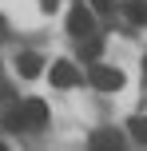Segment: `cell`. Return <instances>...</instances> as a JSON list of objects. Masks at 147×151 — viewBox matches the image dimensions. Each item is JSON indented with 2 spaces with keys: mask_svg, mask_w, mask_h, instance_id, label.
I'll list each match as a JSON object with an SVG mask.
<instances>
[{
  "mask_svg": "<svg viewBox=\"0 0 147 151\" xmlns=\"http://www.w3.org/2000/svg\"><path fill=\"white\" fill-rule=\"evenodd\" d=\"M44 123H48V104L44 99H24V104L4 119V127L8 131H28V127H44Z\"/></svg>",
  "mask_w": 147,
  "mask_h": 151,
  "instance_id": "1",
  "label": "cell"
},
{
  "mask_svg": "<svg viewBox=\"0 0 147 151\" xmlns=\"http://www.w3.org/2000/svg\"><path fill=\"white\" fill-rule=\"evenodd\" d=\"M87 76H92V88H100V91H119V88H123V72L108 68V64H95Z\"/></svg>",
  "mask_w": 147,
  "mask_h": 151,
  "instance_id": "2",
  "label": "cell"
},
{
  "mask_svg": "<svg viewBox=\"0 0 147 151\" xmlns=\"http://www.w3.org/2000/svg\"><path fill=\"white\" fill-rule=\"evenodd\" d=\"M68 32H72V36H76V40L92 36V12H87L84 4H76V8H72V12H68Z\"/></svg>",
  "mask_w": 147,
  "mask_h": 151,
  "instance_id": "3",
  "label": "cell"
},
{
  "mask_svg": "<svg viewBox=\"0 0 147 151\" xmlns=\"http://www.w3.org/2000/svg\"><path fill=\"white\" fill-rule=\"evenodd\" d=\"M76 80H80V72H76L72 60H56L52 64V88H76Z\"/></svg>",
  "mask_w": 147,
  "mask_h": 151,
  "instance_id": "4",
  "label": "cell"
},
{
  "mask_svg": "<svg viewBox=\"0 0 147 151\" xmlns=\"http://www.w3.org/2000/svg\"><path fill=\"white\" fill-rule=\"evenodd\" d=\"M16 68H20V76H24V80H32V76H40L44 60H40L36 52H24V56H16Z\"/></svg>",
  "mask_w": 147,
  "mask_h": 151,
  "instance_id": "5",
  "label": "cell"
},
{
  "mask_svg": "<svg viewBox=\"0 0 147 151\" xmlns=\"http://www.w3.org/2000/svg\"><path fill=\"white\" fill-rule=\"evenodd\" d=\"M92 147H95V151L123 147V135H119V131H95V135H92Z\"/></svg>",
  "mask_w": 147,
  "mask_h": 151,
  "instance_id": "6",
  "label": "cell"
},
{
  "mask_svg": "<svg viewBox=\"0 0 147 151\" xmlns=\"http://www.w3.org/2000/svg\"><path fill=\"white\" fill-rule=\"evenodd\" d=\"M123 12H127L131 24H147V4L143 0H123Z\"/></svg>",
  "mask_w": 147,
  "mask_h": 151,
  "instance_id": "7",
  "label": "cell"
},
{
  "mask_svg": "<svg viewBox=\"0 0 147 151\" xmlns=\"http://www.w3.org/2000/svg\"><path fill=\"white\" fill-rule=\"evenodd\" d=\"M127 131H131L135 143H147V115H131L127 119Z\"/></svg>",
  "mask_w": 147,
  "mask_h": 151,
  "instance_id": "8",
  "label": "cell"
},
{
  "mask_svg": "<svg viewBox=\"0 0 147 151\" xmlns=\"http://www.w3.org/2000/svg\"><path fill=\"white\" fill-rule=\"evenodd\" d=\"M80 44H84V56H87V60H95V56L103 52V40H95V36H87V40H80Z\"/></svg>",
  "mask_w": 147,
  "mask_h": 151,
  "instance_id": "9",
  "label": "cell"
},
{
  "mask_svg": "<svg viewBox=\"0 0 147 151\" xmlns=\"http://www.w3.org/2000/svg\"><path fill=\"white\" fill-rule=\"evenodd\" d=\"M56 4L60 0H40V12H56Z\"/></svg>",
  "mask_w": 147,
  "mask_h": 151,
  "instance_id": "10",
  "label": "cell"
},
{
  "mask_svg": "<svg viewBox=\"0 0 147 151\" xmlns=\"http://www.w3.org/2000/svg\"><path fill=\"white\" fill-rule=\"evenodd\" d=\"M92 4H95V8H100V12H108V8H111V4H115V0H92Z\"/></svg>",
  "mask_w": 147,
  "mask_h": 151,
  "instance_id": "11",
  "label": "cell"
},
{
  "mask_svg": "<svg viewBox=\"0 0 147 151\" xmlns=\"http://www.w3.org/2000/svg\"><path fill=\"white\" fill-rule=\"evenodd\" d=\"M143 76H147V64H143Z\"/></svg>",
  "mask_w": 147,
  "mask_h": 151,
  "instance_id": "12",
  "label": "cell"
}]
</instances>
